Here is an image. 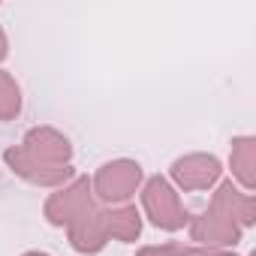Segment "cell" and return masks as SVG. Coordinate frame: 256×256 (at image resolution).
<instances>
[{
    "label": "cell",
    "mask_w": 256,
    "mask_h": 256,
    "mask_svg": "<svg viewBox=\"0 0 256 256\" xmlns=\"http://www.w3.org/2000/svg\"><path fill=\"white\" fill-rule=\"evenodd\" d=\"M142 205H145L151 223L160 226V229H166V232H178V229H184V226L190 223V214L184 211L178 193H175L172 184H169L166 178H160V175L145 184V190H142Z\"/></svg>",
    "instance_id": "6da1fadb"
},
{
    "label": "cell",
    "mask_w": 256,
    "mask_h": 256,
    "mask_svg": "<svg viewBox=\"0 0 256 256\" xmlns=\"http://www.w3.org/2000/svg\"><path fill=\"white\" fill-rule=\"evenodd\" d=\"M142 184V166L133 163V160H114V163H106L90 190L96 193L100 202H126Z\"/></svg>",
    "instance_id": "7a4b0ae2"
},
{
    "label": "cell",
    "mask_w": 256,
    "mask_h": 256,
    "mask_svg": "<svg viewBox=\"0 0 256 256\" xmlns=\"http://www.w3.org/2000/svg\"><path fill=\"white\" fill-rule=\"evenodd\" d=\"M96 205H94V190L88 184V178H76L70 187H64L60 193H54L48 202H46V217L48 223L54 226H70L76 223L78 217L90 214Z\"/></svg>",
    "instance_id": "3957f363"
},
{
    "label": "cell",
    "mask_w": 256,
    "mask_h": 256,
    "mask_svg": "<svg viewBox=\"0 0 256 256\" xmlns=\"http://www.w3.org/2000/svg\"><path fill=\"white\" fill-rule=\"evenodd\" d=\"M4 160H6V166H10L18 178H24V181H30V184H40V187H58V184H64V181L72 178V166H58V163L36 160V157H30L24 148H10V151L4 154Z\"/></svg>",
    "instance_id": "277c9868"
},
{
    "label": "cell",
    "mask_w": 256,
    "mask_h": 256,
    "mask_svg": "<svg viewBox=\"0 0 256 256\" xmlns=\"http://www.w3.org/2000/svg\"><path fill=\"white\" fill-rule=\"evenodd\" d=\"M190 238L202 247H235L241 241V226H235L229 217L217 214V211H202L199 217L190 220Z\"/></svg>",
    "instance_id": "5b68a950"
},
{
    "label": "cell",
    "mask_w": 256,
    "mask_h": 256,
    "mask_svg": "<svg viewBox=\"0 0 256 256\" xmlns=\"http://www.w3.org/2000/svg\"><path fill=\"white\" fill-rule=\"evenodd\" d=\"M172 178L184 190H208L220 178V163L211 154H187L172 163Z\"/></svg>",
    "instance_id": "8992f818"
},
{
    "label": "cell",
    "mask_w": 256,
    "mask_h": 256,
    "mask_svg": "<svg viewBox=\"0 0 256 256\" xmlns=\"http://www.w3.org/2000/svg\"><path fill=\"white\" fill-rule=\"evenodd\" d=\"M30 157L36 160H46V163H58V166H70V157H72V145L66 142V136H60L52 126H36L24 136V145H22Z\"/></svg>",
    "instance_id": "52a82bcc"
},
{
    "label": "cell",
    "mask_w": 256,
    "mask_h": 256,
    "mask_svg": "<svg viewBox=\"0 0 256 256\" xmlns=\"http://www.w3.org/2000/svg\"><path fill=\"white\" fill-rule=\"evenodd\" d=\"M208 208L223 214V217H229L235 226H253V220H256V199L250 193L235 190L232 181H223L217 187V193H214Z\"/></svg>",
    "instance_id": "ba28073f"
},
{
    "label": "cell",
    "mask_w": 256,
    "mask_h": 256,
    "mask_svg": "<svg viewBox=\"0 0 256 256\" xmlns=\"http://www.w3.org/2000/svg\"><path fill=\"white\" fill-rule=\"evenodd\" d=\"M70 229V244L78 253H100L108 241V226H106V211H90L84 217H78L76 223L66 226Z\"/></svg>",
    "instance_id": "9c48e42d"
},
{
    "label": "cell",
    "mask_w": 256,
    "mask_h": 256,
    "mask_svg": "<svg viewBox=\"0 0 256 256\" xmlns=\"http://www.w3.org/2000/svg\"><path fill=\"white\" fill-rule=\"evenodd\" d=\"M229 163H232V175L241 181V187L244 190H253V181H256V142L253 139H235L232 142V157H229Z\"/></svg>",
    "instance_id": "30bf717a"
},
{
    "label": "cell",
    "mask_w": 256,
    "mask_h": 256,
    "mask_svg": "<svg viewBox=\"0 0 256 256\" xmlns=\"http://www.w3.org/2000/svg\"><path fill=\"white\" fill-rule=\"evenodd\" d=\"M106 226H108V235L118 241H136L142 232V217L133 205H124V208L106 211Z\"/></svg>",
    "instance_id": "8fae6325"
},
{
    "label": "cell",
    "mask_w": 256,
    "mask_h": 256,
    "mask_svg": "<svg viewBox=\"0 0 256 256\" xmlns=\"http://www.w3.org/2000/svg\"><path fill=\"white\" fill-rule=\"evenodd\" d=\"M22 112V90L10 72L0 70V120H12Z\"/></svg>",
    "instance_id": "7c38bea8"
},
{
    "label": "cell",
    "mask_w": 256,
    "mask_h": 256,
    "mask_svg": "<svg viewBox=\"0 0 256 256\" xmlns=\"http://www.w3.org/2000/svg\"><path fill=\"white\" fill-rule=\"evenodd\" d=\"M136 256H184V247H181V244H163V247H145V250H139Z\"/></svg>",
    "instance_id": "4fadbf2b"
},
{
    "label": "cell",
    "mask_w": 256,
    "mask_h": 256,
    "mask_svg": "<svg viewBox=\"0 0 256 256\" xmlns=\"http://www.w3.org/2000/svg\"><path fill=\"white\" fill-rule=\"evenodd\" d=\"M184 256H235L226 250H211V247H184Z\"/></svg>",
    "instance_id": "5bb4252c"
},
{
    "label": "cell",
    "mask_w": 256,
    "mask_h": 256,
    "mask_svg": "<svg viewBox=\"0 0 256 256\" xmlns=\"http://www.w3.org/2000/svg\"><path fill=\"white\" fill-rule=\"evenodd\" d=\"M6 58V36H4V30H0V60Z\"/></svg>",
    "instance_id": "9a60e30c"
},
{
    "label": "cell",
    "mask_w": 256,
    "mask_h": 256,
    "mask_svg": "<svg viewBox=\"0 0 256 256\" xmlns=\"http://www.w3.org/2000/svg\"><path fill=\"white\" fill-rule=\"evenodd\" d=\"M24 256H48V253H40V250H34V253H24Z\"/></svg>",
    "instance_id": "2e32d148"
}]
</instances>
